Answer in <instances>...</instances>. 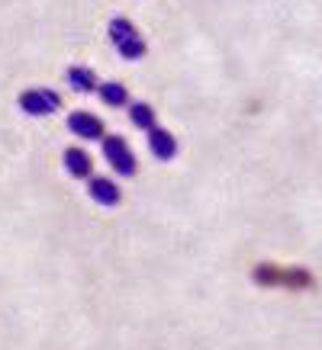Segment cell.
<instances>
[{"instance_id": "obj_1", "label": "cell", "mask_w": 322, "mask_h": 350, "mask_svg": "<svg viewBox=\"0 0 322 350\" xmlns=\"http://www.w3.org/2000/svg\"><path fill=\"white\" fill-rule=\"evenodd\" d=\"M107 36H110V42H113V49L119 52V58H126V62H139V58H145V52H149L142 32L136 29V23L126 20V16H113V20L107 23Z\"/></svg>"}, {"instance_id": "obj_2", "label": "cell", "mask_w": 322, "mask_h": 350, "mask_svg": "<svg viewBox=\"0 0 322 350\" xmlns=\"http://www.w3.org/2000/svg\"><path fill=\"white\" fill-rule=\"evenodd\" d=\"M16 107L26 113V116H55L58 109H62V94L52 90V87H29V90H23L20 100H16Z\"/></svg>"}, {"instance_id": "obj_3", "label": "cell", "mask_w": 322, "mask_h": 350, "mask_svg": "<svg viewBox=\"0 0 322 350\" xmlns=\"http://www.w3.org/2000/svg\"><path fill=\"white\" fill-rule=\"evenodd\" d=\"M100 148H103V158L113 170H116L119 177H136V170H139V161L129 148V142L123 135H103L100 138Z\"/></svg>"}, {"instance_id": "obj_4", "label": "cell", "mask_w": 322, "mask_h": 350, "mask_svg": "<svg viewBox=\"0 0 322 350\" xmlns=\"http://www.w3.org/2000/svg\"><path fill=\"white\" fill-rule=\"evenodd\" d=\"M68 132L77 138H84V142H100V138L107 135V129H103V122L94 116V113H84V109H75L71 116H68Z\"/></svg>"}, {"instance_id": "obj_5", "label": "cell", "mask_w": 322, "mask_h": 350, "mask_svg": "<svg viewBox=\"0 0 322 350\" xmlns=\"http://www.w3.org/2000/svg\"><path fill=\"white\" fill-rule=\"evenodd\" d=\"M87 193H90V200L100 202V206H107V209H113V206L123 202V190H119L110 177H94V174H90V177H87Z\"/></svg>"}, {"instance_id": "obj_6", "label": "cell", "mask_w": 322, "mask_h": 350, "mask_svg": "<svg viewBox=\"0 0 322 350\" xmlns=\"http://www.w3.org/2000/svg\"><path fill=\"white\" fill-rule=\"evenodd\" d=\"M145 135H149V151L158 161H174L177 158V138H174L164 126H151Z\"/></svg>"}, {"instance_id": "obj_7", "label": "cell", "mask_w": 322, "mask_h": 350, "mask_svg": "<svg viewBox=\"0 0 322 350\" xmlns=\"http://www.w3.org/2000/svg\"><path fill=\"white\" fill-rule=\"evenodd\" d=\"M64 81H68V87L77 90V94H97V87H100L97 71L87 68V64H71V68L64 71Z\"/></svg>"}, {"instance_id": "obj_8", "label": "cell", "mask_w": 322, "mask_h": 350, "mask_svg": "<svg viewBox=\"0 0 322 350\" xmlns=\"http://www.w3.org/2000/svg\"><path fill=\"white\" fill-rule=\"evenodd\" d=\"M64 170L75 177V180H87L94 174V158L84 148H68L64 151Z\"/></svg>"}, {"instance_id": "obj_9", "label": "cell", "mask_w": 322, "mask_h": 350, "mask_svg": "<svg viewBox=\"0 0 322 350\" xmlns=\"http://www.w3.org/2000/svg\"><path fill=\"white\" fill-rule=\"evenodd\" d=\"M97 96H100L107 107H113V109L129 107V90H126V84H123V81H100Z\"/></svg>"}, {"instance_id": "obj_10", "label": "cell", "mask_w": 322, "mask_h": 350, "mask_svg": "<svg viewBox=\"0 0 322 350\" xmlns=\"http://www.w3.org/2000/svg\"><path fill=\"white\" fill-rule=\"evenodd\" d=\"M129 122L142 132H149L151 126H158V116H155V107L145 103V100H129Z\"/></svg>"}]
</instances>
